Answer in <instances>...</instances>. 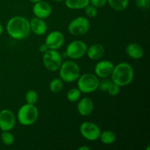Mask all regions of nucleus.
Segmentation results:
<instances>
[{"label":"nucleus","instance_id":"9b49d317","mask_svg":"<svg viewBox=\"0 0 150 150\" xmlns=\"http://www.w3.org/2000/svg\"><path fill=\"white\" fill-rule=\"evenodd\" d=\"M45 43L48 49H59L64 43V35L60 31H53L46 36Z\"/></svg>","mask_w":150,"mask_h":150},{"label":"nucleus","instance_id":"412c9836","mask_svg":"<svg viewBox=\"0 0 150 150\" xmlns=\"http://www.w3.org/2000/svg\"><path fill=\"white\" fill-rule=\"evenodd\" d=\"M63 81L60 78H56L49 83V89L53 93H59L63 89Z\"/></svg>","mask_w":150,"mask_h":150},{"label":"nucleus","instance_id":"9d476101","mask_svg":"<svg viewBox=\"0 0 150 150\" xmlns=\"http://www.w3.org/2000/svg\"><path fill=\"white\" fill-rule=\"evenodd\" d=\"M16 125V117L10 109H3L0 111V130L10 131Z\"/></svg>","mask_w":150,"mask_h":150},{"label":"nucleus","instance_id":"4468645a","mask_svg":"<svg viewBox=\"0 0 150 150\" xmlns=\"http://www.w3.org/2000/svg\"><path fill=\"white\" fill-rule=\"evenodd\" d=\"M31 32L35 35L41 36L45 35L48 30V26L45 21L38 17H34L29 21Z\"/></svg>","mask_w":150,"mask_h":150},{"label":"nucleus","instance_id":"cd10ccee","mask_svg":"<svg viewBox=\"0 0 150 150\" xmlns=\"http://www.w3.org/2000/svg\"><path fill=\"white\" fill-rule=\"evenodd\" d=\"M89 4L96 8H100L107 4V0H89Z\"/></svg>","mask_w":150,"mask_h":150},{"label":"nucleus","instance_id":"f8f14e48","mask_svg":"<svg viewBox=\"0 0 150 150\" xmlns=\"http://www.w3.org/2000/svg\"><path fill=\"white\" fill-rule=\"evenodd\" d=\"M34 4H35L32 7V11H33L35 17L45 19L51 16V13H52V8L49 3L40 0Z\"/></svg>","mask_w":150,"mask_h":150},{"label":"nucleus","instance_id":"aec40b11","mask_svg":"<svg viewBox=\"0 0 150 150\" xmlns=\"http://www.w3.org/2000/svg\"><path fill=\"white\" fill-rule=\"evenodd\" d=\"M99 139L100 142L104 144L110 145L112 144L115 142L117 136H116L115 133L111 130H105L103 132H101Z\"/></svg>","mask_w":150,"mask_h":150},{"label":"nucleus","instance_id":"20e7f679","mask_svg":"<svg viewBox=\"0 0 150 150\" xmlns=\"http://www.w3.org/2000/svg\"><path fill=\"white\" fill-rule=\"evenodd\" d=\"M39 117V111L35 105L25 104L18 111L17 120L23 126H30L35 124Z\"/></svg>","mask_w":150,"mask_h":150},{"label":"nucleus","instance_id":"473e14b6","mask_svg":"<svg viewBox=\"0 0 150 150\" xmlns=\"http://www.w3.org/2000/svg\"><path fill=\"white\" fill-rule=\"evenodd\" d=\"M29 1H30L31 2H32V3H35V2H37V1H40V0H29Z\"/></svg>","mask_w":150,"mask_h":150},{"label":"nucleus","instance_id":"f3484780","mask_svg":"<svg viewBox=\"0 0 150 150\" xmlns=\"http://www.w3.org/2000/svg\"><path fill=\"white\" fill-rule=\"evenodd\" d=\"M105 54V48L99 43H95L87 48L86 55L90 59L98 60L102 58Z\"/></svg>","mask_w":150,"mask_h":150},{"label":"nucleus","instance_id":"c85d7f7f","mask_svg":"<svg viewBox=\"0 0 150 150\" xmlns=\"http://www.w3.org/2000/svg\"><path fill=\"white\" fill-rule=\"evenodd\" d=\"M138 7L143 9H148L150 6V0H136Z\"/></svg>","mask_w":150,"mask_h":150},{"label":"nucleus","instance_id":"bb28decb","mask_svg":"<svg viewBox=\"0 0 150 150\" xmlns=\"http://www.w3.org/2000/svg\"><path fill=\"white\" fill-rule=\"evenodd\" d=\"M107 92H108V93L110 95H111V96H117V95H119L120 92V86L112 82V83H111V86H109V88L108 89Z\"/></svg>","mask_w":150,"mask_h":150},{"label":"nucleus","instance_id":"ddd939ff","mask_svg":"<svg viewBox=\"0 0 150 150\" xmlns=\"http://www.w3.org/2000/svg\"><path fill=\"white\" fill-rule=\"evenodd\" d=\"M114 64L109 60H103L96 64L95 67V74L98 78L105 79L111 76L114 70Z\"/></svg>","mask_w":150,"mask_h":150},{"label":"nucleus","instance_id":"7ed1b4c3","mask_svg":"<svg viewBox=\"0 0 150 150\" xmlns=\"http://www.w3.org/2000/svg\"><path fill=\"white\" fill-rule=\"evenodd\" d=\"M81 74V69L78 63L73 60H67L62 63L59 69V78L66 83H72L78 80Z\"/></svg>","mask_w":150,"mask_h":150},{"label":"nucleus","instance_id":"1a4fd4ad","mask_svg":"<svg viewBox=\"0 0 150 150\" xmlns=\"http://www.w3.org/2000/svg\"><path fill=\"white\" fill-rule=\"evenodd\" d=\"M80 133L87 141L95 142L99 139L101 130L99 126L95 123L84 122L80 126Z\"/></svg>","mask_w":150,"mask_h":150},{"label":"nucleus","instance_id":"f03ea898","mask_svg":"<svg viewBox=\"0 0 150 150\" xmlns=\"http://www.w3.org/2000/svg\"><path fill=\"white\" fill-rule=\"evenodd\" d=\"M111 77L113 83L120 87L127 86L134 79V70L128 63L120 62L114 66Z\"/></svg>","mask_w":150,"mask_h":150},{"label":"nucleus","instance_id":"2f4dec72","mask_svg":"<svg viewBox=\"0 0 150 150\" xmlns=\"http://www.w3.org/2000/svg\"><path fill=\"white\" fill-rule=\"evenodd\" d=\"M3 30H4V29H3L2 25H1V23H0V35H1V34L3 33Z\"/></svg>","mask_w":150,"mask_h":150},{"label":"nucleus","instance_id":"b1692460","mask_svg":"<svg viewBox=\"0 0 150 150\" xmlns=\"http://www.w3.org/2000/svg\"><path fill=\"white\" fill-rule=\"evenodd\" d=\"M1 140L6 146H11L15 142V137L10 131H2L1 134Z\"/></svg>","mask_w":150,"mask_h":150},{"label":"nucleus","instance_id":"72a5a7b5","mask_svg":"<svg viewBox=\"0 0 150 150\" xmlns=\"http://www.w3.org/2000/svg\"><path fill=\"white\" fill-rule=\"evenodd\" d=\"M54 1H64V0H54Z\"/></svg>","mask_w":150,"mask_h":150},{"label":"nucleus","instance_id":"6e6552de","mask_svg":"<svg viewBox=\"0 0 150 150\" xmlns=\"http://www.w3.org/2000/svg\"><path fill=\"white\" fill-rule=\"evenodd\" d=\"M87 48V45L83 41L73 40L67 45L66 54L71 59H79L86 55Z\"/></svg>","mask_w":150,"mask_h":150},{"label":"nucleus","instance_id":"c756f323","mask_svg":"<svg viewBox=\"0 0 150 150\" xmlns=\"http://www.w3.org/2000/svg\"><path fill=\"white\" fill-rule=\"evenodd\" d=\"M39 50H40V52H42V54H43V53H45V51H48V46L46 45V44L42 43V44H41L40 45Z\"/></svg>","mask_w":150,"mask_h":150},{"label":"nucleus","instance_id":"0eeeda50","mask_svg":"<svg viewBox=\"0 0 150 150\" xmlns=\"http://www.w3.org/2000/svg\"><path fill=\"white\" fill-rule=\"evenodd\" d=\"M90 29V23L87 18L80 16L72 20L67 27V30L74 36L83 35L89 32Z\"/></svg>","mask_w":150,"mask_h":150},{"label":"nucleus","instance_id":"423d86ee","mask_svg":"<svg viewBox=\"0 0 150 150\" xmlns=\"http://www.w3.org/2000/svg\"><path fill=\"white\" fill-rule=\"evenodd\" d=\"M42 63L44 67L49 71H57L62 63V57L57 50L48 49L43 53Z\"/></svg>","mask_w":150,"mask_h":150},{"label":"nucleus","instance_id":"7c9ffc66","mask_svg":"<svg viewBox=\"0 0 150 150\" xmlns=\"http://www.w3.org/2000/svg\"><path fill=\"white\" fill-rule=\"evenodd\" d=\"M89 147H87V146H80V147L78 149V150H89Z\"/></svg>","mask_w":150,"mask_h":150},{"label":"nucleus","instance_id":"6ab92c4d","mask_svg":"<svg viewBox=\"0 0 150 150\" xmlns=\"http://www.w3.org/2000/svg\"><path fill=\"white\" fill-rule=\"evenodd\" d=\"M110 7L116 11L121 12L125 10L129 4V0H107Z\"/></svg>","mask_w":150,"mask_h":150},{"label":"nucleus","instance_id":"a878e982","mask_svg":"<svg viewBox=\"0 0 150 150\" xmlns=\"http://www.w3.org/2000/svg\"><path fill=\"white\" fill-rule=\"evenodd\" d=\"M84 10L86 16L89 18H95L98 15V8L90 4L84 7Z\"/></svg>","mask_w":150,"mask_h":150},{"label":"nucleus","instance_id":"2eb2a0df","mask_svg":"<svg viewBox=\"0 0 150 150\" xmlns=\"http://www.w3.org/2000/svg\"><path fill=\"white\" fill-rule=\"evenodd\" d=\"M94 110V102L91 98H83L79 99L77 104V111L83 117L90 115Z\"/></svg>","mask_w":150,"mask_h":150},{"label":"nucleus","instance_id":"39448f33","mask_svg":"<svg viewBox=\"0 0 150 150\" xmlns=\"http://www.w3.org/2000/svg\"><path fill=\"white\" fill-rule=\"evenodd\" d=\"M99 81V79L95 74L84 73L81 76L80 75L78 79L77 88L81 93H92L98 89Z\"/></svg>","mask_w":150,"mask_h":150},{"label":"nucleus","instance_id":"dca6fc26","mask_svg":"<svg viewBox=\"0 0 150 150\" xmlns=\"http://www.w3.org/2000/svg\"><path fill=\"white\" fill-rule=\"evenodd\" d=\"M126 53L133 59H140L144 57V51L142 45L136 42H130L126 47Z\"/></svg>","mask_w":150,"mask_h":150},{"label":"nucleus","instance_id":"f257e3e1","mask_svg":"<svg viewBox=\"0 0 150 150\" xmlns=\"http://www.w3.org/2000/svg\"><path fill=\"white\" fill-rule=\"evenodd\" d=\"M7 34L18 40L26 39L30 35L29 21L22 16H15L7 21L6 26Z\"/></svg>","mask_w":150,"mask_h":150},{"label":"nucleus","instance_id":"4be33fe9","mask_svg":"<svg viewBox=\"0 0 150 150\" xmlns=\"http://www.w3.org/2000/svg\"><path fill=\"white\" fill-rule=\"evenodd\" d=\"M81 96V92L78 88H72L67 93V99L70 102L74 103L79 100Z\"/></svg>","mask_w":150,"mask_h":150},{"label":"nucleus","instance_id":"a211bd4d","mask_svg":"<svg viewBox=\"0 0 150 150\" xmlns=\"http://www.w3.org/2000/svg\"><path fill=\"white\" fill-rule=\"evenodd\" d=\"M65 5L71 10H81L89 4V0H64Z\"/></svg>","mask_w":150,"mask_h":150},{"label":"nucleus","instance_id":"5701e85b","mask_svg":"<svg viewBox=\"0 0 150 150\" xmlns=\"http://www.w3.org/2000/svg\"><path fill=\"white\" fill-rule=\"evenodd\" d=\"M25 100L28 104L35 105L38 101V92L33 89H30L28 91L25 95Z\"/></svg>","mask_w":150,"mask_h":150},{"label":"nucleus","instance_id":"393cba45","mask_svg":"<svg viewBox=\"0 0 150 150\" xmlns=\"http://www.w3.org/2000/svg\"><path fill=\"white\" fill-rule=\"evenodd\" d=\"M112 83L111 79H108V78L103 79L102 81H99V84H98V89L103 92H107L108 89L111 84Z\"/></svg>","mask_w":150,"mask_h":150}]
</instances>
